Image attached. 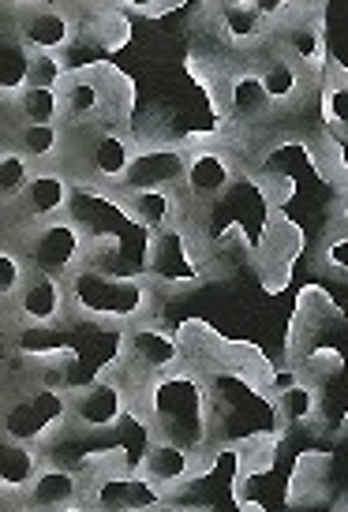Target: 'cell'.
<instances>
[{
	"label": "cell",
	"instance_id": "obj_1",
	"mask_svg": "<svg viewBox=\"0 0 348 512\" xmlns=\"http://www.w3.org/2000/svg\"><path fill=\"white\" fill-rule=\"evenodd\" d=\"M64 281H68L72 314L87 318L94 326L131 329L154 318L158 285L150 281V273H113L87 262Z\"/></svg>",
	"mask_w": 348,
	"mask_h": 512
},
{
	"label": "cell",
	"instance_id": "obj_2",
	"mask_svg": "<svg viewBox=\"0 0 348 512\" xmlns=\"http://www.w3.org/2000/svg\"><path fill=\"white\" fill-rule=\"evenodd\" d=\"M146 423H150V438H169L184 445L191 453L206 456V423H210V404H206V389L195 378L184 374V367L154 378L139 397Z\"/></svg>",
	"mask_w": 348,
	"mask_h": 512
},
{
	"label": "cell",
	"instance_id": "obj_3",
	"mask_svg": "<svg viewBox=\"0 0 348 512\" xmlns=\"http://www.w3.org/2000/svg\"><path fill=\"white\" fill-rule=\"evenodd\" d=\"M64 98V124H98V128H124L135 94L131 83L113 68H83L72 72L60 86Z\"/></svg>",
	"mask_w": 348,
	"mask_h": 512
},
{
	"label": "cell",
	"instance_id": "obj_4",
	"mask_svg": "<svg viewBox=\"0 0 348 512\" xmlns=\"http://www.w3.org/2000/svg\"><path fill=\"white\" fill-rule=\"evenodd\" d=\"M8 240L23 247L30 270L53 273V277H72L79 266L90 262V228L75 214L53 217V221L30 228L23 236H8Z\"/></svg>",
	"mask_w": 348,
	"mask_h": 512
},
{
	"label": "cell",
	"instance_id": "obj_5",
	"mask_svg": "<svg viewBox=\"0 0 348 512\" xmlns=\"http://www.w3.org/2000/svg\"><path fill=\"white\" fill-rule=\"evenodd\" d=\"M8 30L34 53H68L83 38V15L72 0H34L12 8Z\"/></svg>",
	"mask_w": 348,
	"mask_h": 512
},
{
	"label": "cell",
	"instance_id": "obj_6",
	"mask_svg": "<svg viewBox=\"0 0 348 512\" xmlns=\"http://www.w3.org/2000/svg\"><path fill=\"white\" fill-rule=\"evenodd\" d=\"M75 199H79V184H75L72 172L64 169V165H42V169L34 172V180L27 184V191L12 206H4L8 236H23V232L53 221V217L72 214Z\"/></svg>",
	"mask_w": 348,
	"mask_h": 512
},
{
	"label": "cell",
	"instance_id": "obj_7",
	"mask_svg": "<svg viewBox=\"0 0 348 512\" xmlns=\"http://www.w3.org/2000/svg\"><path fill=\"white\" fill-rule=\"evenodd\" d=\"M90 512H154L169 505V490L158 486L146 471L102 468L94 464L87 471V498Z\"/></svg>",
	"mask_w": 348,
	"mask_h": 512
},
{
	"label": "cell",
	"instance_id": "obj_8",
	"mask_svg": "<svg viewBox=\"0 0 348 512\" xmlns=\"http://www.w3.org/2000/svg\"><path fill=\"white\" fill-rule=\"evenodd\" d=\"M135 408V393L131 385L109 370L102 378H94L90 385L72 389V408H68V430L79 434H105L116 430Z\"/></svg>",
	"mask_w": 348,
	"mask_h": 512
},
{
	"label": "cell",
	"instance_id": "obj_9",
	"mask_svg": "<svg viewBox=\"0 0 348 512\" xmlns=\"http://www.w3.org/2000/svg\"><path fill=\"white\" fill-rule=\"evenodd\" d=\"M150 281L161 288H191L206 277V251L199 236H191L188 221L169 228L150 240V258H146Z\"/></svg>",
	"mask_w": 348,
	"mask_h": 512
},
{
	"label": "cell",
	"instance_id": "obj_10",
	"mask_svg": "<svg viewBox=\"0 0 348 512\" xmlns=\"http://www.w3.org/2000/svg\"><path fill=\"white\" fill-rule=\"evenodd\" d=\"M120 337H124L120 370H128L131 378H139L143 385L184 367V344H180V337L165 333L154 322H139V326L131 329H120Z\"/></svg>",
	"mask_w": 348,
	"mask_h": 512
},
{
	"label": "cell",
	"instance_id": "obj_11",
	"mask_svg": "<svg viewBox=\"0 0 348 512\" xmlns=\"http://www.w3.org/2000/svg\"><path fill=\"white\" fill-rule=\"evenodd\" d=\"M8 314L19 329H57L72 318V299H68V281L53 273L34 270L27 285L15 292L8 303Z\"/></svg>",
	"mask_w": 348,
	"mask_h": 512
},
{
	"label": "cell",
	"instance_id": "obj_12",
	"mask_svg": "<svg viewBox=\"0 0 348 512\" xmlns=\"http://www.w3.org/2000/svg\"><path fill=\"white\" fill-rule=\"evenodd\" d=\"M87 498V471L60 464V460H45L38 479L30 483L23 494L19 509L23 512H72Z\"/></svg>",
	"mask_w": 348,
	"mask_h": 512
},
{
	"label": "cell",
	"instance_id": "obj_13",
	"mask_svg": "<svg viewBox=\"0 0 348 512\" xmlns=\"http://www.w3.org/2000/svg\"><path fill=\"white\" fill-rule=\"evenodd\" d=\"M184 172H188V146L150 139V143H139L128 184L120 191H143V187H180L184 191Z\"/></svg>",
	"mask_w": 348,
	"mask_h": 512
},
{
	"label": "cell",
	"instance_id": "obj_14",
	"mask_svg": "<svg viewBox=\"0 0 348 512\" xmlns=\"http://www.w3.org/2000/svg\"><path fill=\"white\" fill-rule=\"evenodd\" d=\"M120 210L143 225L150 236H161L169 228L184 225V199H180V187H143V191H113Z\"/></svg>",
	"mask_w": 348,
	"mask_h": 512
},
{
	"label": "cell",
	"instance_id": "obj_15",
	"mask_svg": "<svg viewBox=\"0 0 348 512\" xmlns=\"http://www.w3.org/2000/svg\"><path fill=\"white\" fill-rule=\"evenodd\" d=\"M236 180V165L225 146H188V172H184V195L199 202L221 199Z\"/></svg>",
	"mask_w": 348,
	"mask_h": 512
},
{
	"label": "cell",
	"instance_id": "obj_16",
	"mask_svg": "<svg viewBox=\"0 0 348 512\" xmlns=\"http://www.w3.org/2000/svg\"><path fill=\"white\" fill-rule=\"evenodd\" d=\"M203 468H206V456L191 453V449H184V445H176L169 438H150L143 464H139V471H146L169 494L180 490V486H188L195 475H203Z\"/></svg>",
	"mask_w": 348,
	"mask_h": 512
},
{
	"label": "cell",
	"instance_id": "obj_17",
	"mask_svg": "<svg viewBox=\"0 0 348 512\" xmlns=\"http://www.w3.org/2000/svg\"><path fill=\"white\" fill-rule=\"evenodd\" d=\"M49 456L30 445V441L19 438H4V449H0V494H4V512L19 509L23 494L30 490V483L38 479V471Z\"/></svg>",
	"mask_w": 348,
	"mask_h": 512
},
{
	"label": "cell",
	"instance_id": "obj_18",
	"mask_svg": "<svg viewBox=\"0 0 348 512\" xmlns=\"http://www.w3.org/2000/svg\"><path fill=\"white\" fill-rule=\"evenodd\" d=\"M4 131H8L4 143H12L15 150H23L38 169H42V165H64L68 139H72V128H68V124H19V120H8Z\"/></svg>",
	"mask_w": 348,
	"mask_h": 512
},
{
	"label": "cell",
	"instance_id": "obj_19",
	"mask_svg": "<svg viewBox=\"0 0 348 512\" xmlns=\"http://www.w3.org/2000/svg\"><path fill=\"white\" fill-rule=\"evenodd\" d=\"M214 23H218L221 38L236 49H259L274 34L262 4H214Z\"/></svg>",
	"mask_w": 348,
	"mask_h": 512
},
{
	"label": "cell",
	"instance_id": "obj_20",
	"mask_svg": "<svg viewBox=\"0 0 348 512\" xmlns=\"http://www.w3.org/2000/svg\"><path fill=\"white\" fill-rule=\"evenodd\" d=\"M225 105L236 120L244 124H255V120H266L274 113V101L266 94V83H262L259 68H240L225 79Z\"/></svg>",
	"mask_w": 348,
	"mask_h": 512
},
{
	"label": "cell",
	"instance_id": "obj_21",
	"mask_svg": "<svg viewBox=\"0 0 348 512\" xmlns=\"http://www.w3.org/2000/svg\"><path fill=\"white\" fill-rule=\"evenodd\" d=\"M259 75L262 83H266L270 101H274V109H289V105H296V101L304 98L307 72L285 49H274L266 60H259Z\"/></svg>",
	"mask_w": 348,
	"mask_h": 512
},
{
	"label": "cell",
	"instance_id": "obj_22",
	"mask_svg": "<svg viewBox=\"0 0 348 512\" xmlns=\"http://www.w3.org/2000/svg\"><path fill=\"white\" fill-rule=\"evenodd\" d=\"M281 49L289 53L307 75H319V72H330V64H326V38H322V27L319 19H292L285 34H281Z\"/></svg>",
	"mask_w": 348,
	"mask_h": 512
},
{
	"label": "cell",
	"instance_id": "obj_23",
	"mask_svg": "<svg viewBox=\"0 0 348 512\" xmlns=\"http://www.w3.org/2000/svg\"><path fill=\"white\" fill-rule=\"evenodd\" d=\"M4 120L19 124H64V98L49 86H27L12 105H4Z\"/></svg>",
	"mask_w": 348,
	"mask_h": 512
},
{
	"label": "cell",
	"instance_id": "obj_24",
	"mask_svg": "<svg viewBox=\"0 0 348 512\" xmlns=\"http://www.w3.org/2000/svg\"><path fill=\"white\" fill-rule=\"evenodd\" d=\"M30 60H34V49L19 42L15 30H8L4 45H0V98L4 105H12L30 86Z\"/></svg>",
	"mask_w": 348,
	"mask_h": 512
},
{
	"label": "cell",
	"instance_id": "obj_25",
	"mask_svg": "<svg viewBox=\"0 0 348 512\" xmlns=\"http://www.w3.org/2000/svg\"><path fill=\"white\" fill-rule=\"evenodd\" d=\"M277 419L285 427H311L319 419V389L307 382H296L277 393Z\"/></svg>",
	"mask_w": 348,
	"mask_h": 512
},
{
	"label": "cell",
	"instance_id": "obj_26",
	"mask_svg": "<svg viewBox=\"0 0 348 512\" xmlns=\"http://www.w3.org/2000/svg\"><path fill=\"white\" fill-rule=\"evenodd\" d=\"M34 172H38V165H34L23 150H15L12 143H4V150H0V199H4V206H12V202L27 191V184L34 180Z\"/></svg>",
	"mask_w": 348,
	"mask_h": 512
},
{
	"label": "cell",
	"instance_id": "obj_27",
	"mask_svg": "<svg viewBox=\"0 0 348 512\" xmlns=\"http://www.w3.org/2000/svg\"><path fill=\"white\" fill-rule=\"evenodd\" d=\"M322 116L341 135H348V75L341 68H330L322 79Z\"/></svg>",
	"mask_w": 348,
	"mask_h": 512
},
{
	"label": "cell",
	"instance_id": "obj_28",
	"mask_svg": "<svg viewBox=\"0 0 348 512\" xmlns=\"http://www.w3.org/2000/svg\"><path fill=\"white\" fill-rule=\"evenodd\" d=\"M30 273H34V270H30L23 247H19L15 240L4 243V251H0V296H4V303H12L15 292L27 285Z\"/></svg>",
	"mask_w": 348,
	"mask_h": 512
},
{
	"label": "cell",
	"instance_id": "obj_29",
	"mask_svg": "<svg viewBox=\"0 0 348 512\" xmlns=\"http://www.w3.org/2000/svg\"><path fill=\"white\" fill-rule=\"evenodd\" d=\"M72 75V64L64 53H34L30 60V86H49V90H60Z\"/></svg>",
	"mask_w": 348,
	"mask_h": 512
},
{
	"label": "cell",
	"instance_id": "obj_30",
	"mask_svg": "<svg viewBox=\"0 0 348 512\" xmlns=\"http://www.w3.org/2000/svg\"><path fill=\"white\" fill-rule=\"evenodd\" d=\"M116 4L131 15H158V12H165V8H173L176 0H116Z\"/></svg>",
	"mask_w": 348,
	"mask_h": 512
},
{
	"label": "cell",
	"instance_id": "obj_31",
	"mask_svg": "<svg viewBox=\"0 0 348 512\" xmlns=\"http://www.w3.org/2000/svg\"><path fill=\"white\" fill-rule=\"evenodd\" d=\"M326 262L334 266V273H348V232L330 240V247H326Z\"/></svg>",
	"mask_w": 348,
	"mask_h": 512
},
{
	"label": "cell",
	"instance_id": "obj_32",
	"mask_svg": "<svg viewBox=\"0 0 348 512\" xmlns=\"http://www.w3.org/2000/svg\"><path fill=\"white\" fill-rule=\"evenodd\" d=\"M79 12H90V8H105V4H116V0H72Z\"/></svg>",
	"mask_w": 348,
	"mask_h": 512
},
{
	"label": "cell",
	"instance_id": "obj_33",
	"mask_svg": "<svg viewBox=\"0 0 348 512\" xmlns=\"http://www.w3.org/2000/svg\"><path fill=\"white\" fill-rule=\"evenodd\" d=\"M337 221H341V228L348 232V195H345V206H337Z\"/></svg>",
	"mask_w": 348,
	"mask_h": 512
},
{
	"label": "cell",
	"instance_id": "obj_34",
	"mask_svg": "<svg viewBox=\"0 0 348 512\" xmlns=\"http://www.w3.org/2000/svg\"><path fill=\"white\" fill-rule=\"evenodd\" d=\"M154 512H199V509H176V505H161V509H154Z\"/></svg>",
	"mask_w": 348,
	"mask_h": 512
},
{
	"label": "cell",
	"instance_id": "obj_35",
	"mask_svg": "<svg viewBox=\"0 0 348 512\" xmlns=\"http://www.w3.org/2000/svg\"><path fill=\"white\" fill-rule=\"evenodd\" d=\"M214 4H259V0H214Z\"/></svg>",
	"mask_w": 348,
	"mask_h": 512
},
{
	"label": "cell",
	"instance_id": "obj_36",
	"mask_svg": "<svg viewBox=\"0 0 348 512\" xmlns=\"http://www.w3.org/2000/svg\"><path fill=\"white\" fill-rule=\"evenodd\" d=\"M19 4H34V0H8V8H19Z\"/></svg>",
	"mask_w": 348,
	"mask_h": 512
},
{
	"label": "cell",
	"instance_id": "obj_37",
	"mask_svg": "<svg viewBox=\"0 0 348 512\" xmlns=\"http://www.w3.org/2000/svg\"><path fill=\"white\" fill-rule=\"evenodd\" d=\"M12 512H23V509H12Z\"/></svg>",
	"mask_w": 348,
	"mask_h": 512
}]
</instances>
